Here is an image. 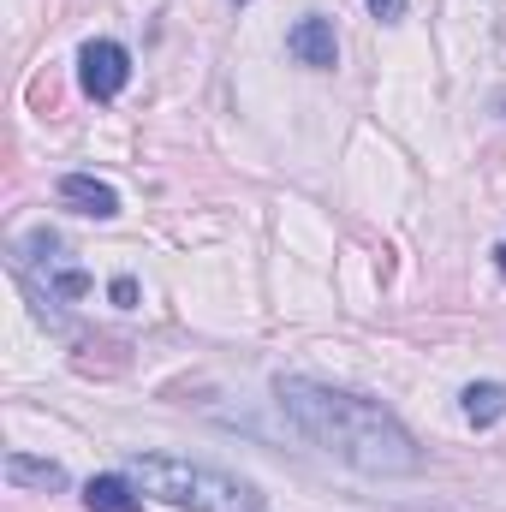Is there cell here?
<instances>
[{
  "label": "cell",
  "mask_w": 506,
  "mask_h": 512,
  "mask_svg": "<svg viewBox=\"0 0 506 512\" xmlns=\"http://www.w3.org/2000/svg\"><path fill=\"white\" fill-rule=\"evenodd\" d=\"M78 84H84V96L114 102V96L131 84V54L120 48V42H108V36L84 42V48H78Z\"/></svg>",
  "instance_id": "3957f363"
},
{
  "label": "cell",
  "mask_w": 506,
  "mask_h": 512,
  "mask_svg": "<svg viewBox=\"0 0 506 512\" xmlns=\"http://www.w3.org/2000/svg\"><path fill=\"white\" fill-rule=\"evenodd\" d=\"M60 203H72V209L90 215V221H114V215H120V191H114L108 179H96V173H66V179H60Z\"/></svg>",
  "instance_id": "5b68a950"
},
{
  "label": "cell",
  "mask_w": 506,
  "mask_h": 512,
  "mask_svg": "<svg viewBox=\"0 0 506 512\" xmlns=\"http://www.w3.org/2000/svg\"><path fill=\"white\" fill-rule=\"evenodd\" d=\"M459 405H465V423L471 429H489V423L506 417V382H471L459 393Z\"/></svg>",
  "instance_id": "8992f818"
},
{
  "label": "cell",
  "mask_w": 506,
  "mask_h": 512,
  "mask_svg": "<svg viewBox=\"0 0 506 512\" xmlns=\"http://www.w3.org/2000/svg\"><path fill=\"white\" fill-rule=\"evenodd\" d=\"M286 54H292L298 66H310V72H334V66H340V36H334V24H328L322 12H310V18H298V24L286 30Z\"/></svg>",
  "instance_id": "277c9868"
},
{
  "label": "cell",
  "mask_w": 506,
  "mask_h": 512,
  "mask_svg": "<svg viewBox=\"0 0 506 512\" xmlns=\"http://www.w3.org/2000/svg\"><path fill=\"white\" fill-rule=\"evenodd\" d=\"M6 477L18 489H66V471L54 459H30V453H6Z\"/></svg>",
  "instance_id": "ba28073f"
},
{
  "label": "cell",
  "mask_w": 506,
  "mask_h": 512,
  "mask_svg": "<svg viewBox=\"0 0 506 512\" xmlns=\"http://www.w3.org/2000/svg\"><path fill=\"white\" fill-rule=\"evenodd\" d=\"M274 405L286 411V423L310 447H322L328 459H340V465H352L364 477H411V471H423V447L411 441V429L387 405L364 399V393L310 382V376H280Z\"/></svg>",
  "instance_id": "6da1fadb"
},
{
  "label": "cell",
  "mask_w": 506,
  "mask_h": 512,
  "mask_svg": "<svg viewBox=\"0 0 506 512\" xmlns=\"http://www.w3.org/2000/svg\"><path fill=\"white\" fill-rule=\"evenodd\" d=\"M108 298H114L120 310H131V304H137V280H131V274H120V280L108 286Z\"/></svg>",
  "instance_id": "30bf717a"
},
{
  "label": "cell",
  "mask_w": 506,
  "mask_h": 512,
  "mask_svg": "<svg viewBox=\"0 0 506 512\" xmlns=\"http://www.w3.org/2000/svg\"><path fill=\"white\" fill-rule=\"evenodd\" d=\"M48 286H54L60 298H84V292H90V274H84V268H54Z\"/></svg>",
  "instance_id": "9c48e42d"
},
{
  "label": "cell",
  "mask_w": 506,
  "mask_h": 512,
  "mask_svg": "<svg viewBox=\"0 0 506 512\" xmlns=\"http://www.w3.org/2000/svg\"><path fill=\"white\" fill-rule=\"evenodd\" d=\"M84 507L90 512H137V483L131 477H90L84 483Z\"/></svg>",
  "instance_id": "52a82bcc"
},
{
  "label": "cell",
  "mask_w": 506,
  "mask_h": 512,
  "mask_svg": "<svg viewBox=\"0 0 506 512\" xmlns=\"http://www.w3.org/2000/svg\"><path fill=\"white\" fill-rule=\"evenodd\" d=\"M370 12H376L381 24H399L405 18V0H370Z\"/></svg>",
  "instance_id": "8fae6325"
},
{
  "label": "cell",
  "mask_w": 506,
  "mask_h": 512,
  "mask_svg": "<svg viewBox=\"0 0 506 512\" xmlns=\"http://www.w3.org/2000/svg\"><path fill=\"white\" fill-rule=\"evenodd\" d=\"M131 483L167 507H191V512H262L268 495L215 465H191L173 453H131Z\"/></svg>",
  "instance_id": "7a4b0ae2"
}]
</instances>
